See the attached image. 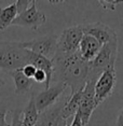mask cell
Instances as JSON below:
<instances>
[{
    "instance_id": "12",
    "label": "cell",
    "mask_w": 123,
    "mask_h": 126,
    "mask_svg": "<svg viewBox=\"0 0 123 126\" xmlns=\"http://www.w3.org/2000/svg\"><path fill=\"white\" fill-rule=\"evenodd\" d=\"M28 64L33 65L36 69L44 71L45 74H47V82L44 83V88L47 90V88L50 87L53 77V62L41 55H38V54H35L28 51Z\"/></svg>"
},
{
    "instance_id": "8",
    "label": "cell",
    "mask_w": 123,
    "mask_h": 126,
    "mask_svg": "<svg viewBox=\"0 0 123 126\" xmlns=\"http://www.w3.org/2000/svg\"><path fill=\"white\" fill-rule=\"evenodd\" d=\"M95 81H88L82 92V99L77 114L80 116L82 125L88 124L93 111L96 109L95 106Z\"/></svg>"
},
{
    "instance_id": "16",
    "label": "cell",
    "mask_w": 123,
    "mask_h": 126,
    "mask_svg": "<svg viewBox=\"0 0 123 126\" xmlns=\"http://www.w3.org/2000/svg\"><path fill=\"white\" fill-rule=\"evenodd\" d=\"M39 111L36 107L35 95H31L30 99L24 110H22V124L23 126H35L39 119Z\"/></svg>"
},
{
    "instance_id": "6",
    "label": "cell",
    "mask_w": 123,
    "mask_h": 126,
    "mask_svg": "<svg viewBox=\"0 0 123 126\" xmlns=\"http://www.w3.org/2000/svg\"><path fill=\"white\" fill-rule=\"evenodd\" d=\"M117 84V73L114 68L105 70L95 83V106L98 107L102 102L113 93Z\"/></svg>"
},
{
    "instance_id": "27",
    "label": "cell",
    "mask_w": 123,
    "mask_h": 126,
    "mask_svg": "<svg viewBox=\"0 0 123 126\" xmlns=\"http://www.w3.org/2000/svg\"><path fill=\"white\" fill-rule=\"evenodd\" d=\"M4 84H5V81H4L3 79H1V78H0V87H2Z\"/></svg>"
},
{
    "instance_id": "18",
    "label": "cell",
    "mask_w": 123,
    "mask_h": 126,
    "mask_svg": "<svg viewBox=\"0 0 123 126\" xmlns=\"http://www.w3.org/2000/svg\"><path fill=\"white\" fill-rule=\"evenodd\" d=\"M123 1L121 0H99L98 3L103 7L104 10H110V11H114L116 7L120 3H122Z\"/></svg>"
},
{
    "instance_id": "26",
    "label": "cell",
    "mask_w": 123,
    "mask_h": 126,
    "mask_svg": "<svg viewBox=\"0 0 123 126\" xmlns=\"http://www.w3.org/2000/svg\"><path fill=\"white\" fill-rule=\"evenodd\" d=\"M59 126H68V123H67V121H65V120H63V121L61 122V124H59Z\"/></svg>"
},
{
    "instance_id": "10",
    "label": "cell",
    "mask_w": 123,
    "mask_h": 126,
    "mask_svg": "<svg viewBox=\"0 0 123 126\" xmlns=\"http://www.w3.org/2000/svg\"><path fill=\"white\" fill-rule=\"evenodd\" d=\"M82 29H83L84 35L92 36L93 38H95L101 43L102 47L107 44L108 42H110L113 38L117 37L116 31L112 28H110L108 25L101 22L92 23V24H88V25H82Z\"/></svg>"
},
{
    "instance_id": "17",
    "label": "cell",
    "mask_w": 123,
    "mask_h": 126,
    "mask_svg": "<svg viewBox=\"0 0 123 126\" xmlns=\"http://www.w3.org/2000/svg\"><path fill=\"white\" fill-rule=\"evenodd\" d=\"M18 15V12L15 1L5 8H0V31L5 30L10 25H12Z\"/></svg>"
},
{
    "instance_id": "20",
    "label": "cell",
    "mask_w": 123,
    "mask_h": 126,
    "mask_svg": "<svg viewBox=\"0 0 123 126\" xmlns=\"http://www.w3.org/2000/svg\"><path fill=\"white\" fill-rule=\"evenodd\" d=\"M7 113H8L7 107L4 106V104H0V126H10V124L5 120Z\"/></svg>"
},
{
    "instance_id": "9",
    "label": "cell",
    "mask_w": 123,
    "mask_h": 126,
    "mask_svg": "<svg viewBox=\"0 0 123 126\" xmlns=\"http://www.w3.org/2000/svg\"><path fill=\"white\" fill-rule=\"evenodd\" d=\"M68 86L65 83H55L47 90L42 91L41 93H39L38 95L35 97L36 101V107L38 109L39 113L43 112V111L48 110L49 108L53 107L56 104V101L58 100L59 96L65 92Z\"/></svg>"
},
{
    "instance_id": "2",
    "label": "cell",
    "mask_w": 123,
    "mask_h": 126,
    "mask_svg": "<svg viewBox=\"0 0 123 126\" xmlns=\"http://www.w3.org/2000/svg\"><path fill=\"white\" fill-rule=\"evenodd\" d=\"M28 64V50L22 42L0 41V69L11 72Z\"/></svg>"
},
{
    "instance_id": "5",
    "label": "cell",
    "mask_w": 123,
    "mask_h": 126,
    "mask_svg": "<svg viewBox=\"0 0 123 126\" xmlns=\"http://www.w3.org/2000/svg\"><path fill=\"white\" fill-rule=\"evenodd\" d=\"M57 39L58 36L56 35H47L30 41H24L22 44L23 47L30 52L53 61L57 53Z\"/></svg>"
},
{
    "instance_id": "7",
    "label": "cell",
    "mask_w": 123,
    "mask_h": 126,
    "mask_svg": "<svg viewBox=\"0 0 123 126\" xmlns=\"http://www.w3.org/2000/svg\"><path fill=\"white\" fill-rule=\"evenodd\" d=\"M47 22V16L44 13L37 9V3L35 0H31L30 5L24 12L19 13L14 19L13 24L15 26L25 27L31 30H37Z\"/></svg>"
},
{
    "instance_id": "14",
    "label": "cell",
    "mask_w": 123,
    "mask_h": 126,
    "mask_svg": "<svg viewBox=\"0 0 123 126\" xmlns=\"http://www.w3.org/2000/svg\"><path fill=\"white\" fill-rule=\"evenodd\" d=\"M82 92L83 90H80L78 92H76L75 94H70L67 97L66 102L64 105V108L62 110V119L67 121L70 117H73L77 114L81 104V99H82Z\"/></svg>"
},
{
    "instance_id": "23",
    "label": "cell",
    "mask_w": 123,
    "mask_h": 126,
    "mask_svg": "<svg viewBox=\"0 0 123 126\" xmlns=\"http://www.w3.org/2000/svg\"><path fill=\"white\" fill-rule=\"evenodd\" d=\"M34 81L38 82V83H45L47 82V74H45L44 71L37 69L35 77H34Z\"/></svg>"
},
{
    "instance_id": "24",
    "label": "cell",
    "mask_w": 123,
    "mask_h": 126,
    "mask_svg": "<svg viewBox=\"0 0 123 126\" xmlns=\"http://www.w3.org/2000/svg\"><path fill=\"white\" fill-rule=\"evenodd\" d=\"M68 126H83L82 125V122H81V119H80V116L78 115V114H76V115L72 117L71 124L70 125L68 124Z\"/></svg>"
},
{
    "instance_id": "3",
    "label": "cell",
    "mask_w": 123,
    "mask_h": 126,
    "mask_svg": "<svg viewBox=\"0 0 123 126\" xmlns=\"http://www.w3.org/2000/svg\"><path fill=\"white\" fill-rule=\"evenodd\" d=\"M117 57H118V37L113 38L107 44L103 45L95 58L88 63V81L96 82L105 70L114 68Z\"/></svg>"
},
{
    "instance_id": "25",
    "label": "cell",
    "mask_w": 123,
    "mask_h": 126,
    "mask_svg": "<svg viewBox=\"0 0 123 126\" xmlns=\"http://www.w3.org/2000/svg\"><path fill=\"white\" fill-rule=\"evenodd\" d=\"M116 126H123V108L121 109V111H120L118 117H117Z\"/></svg>"
},
{
    "instance_id": "11",
    "label": "cell",
    "mask_w": 123,
    "mask_h": 126,
    "mask_svg": "<svg viewBox=\"0 0 123 126\" xmlns=\"http://www.w3.org/2000/svg\"><path fill=\"white\" fill-rule=\"evenodd\" d=\"M66 99L67 97L55 104L53 107L49 108L48 110L40 113L39 119L35 126H59L61 122L63 121L61 114L65 102H66Z\"/></svg>"
},
{
    "instance_id": "13",
    "label": "cell",
    "mask_w": 123,
    "mask_h": 126,
    "mask_svg": "<svg viewBox=\"0 0 123 126\" xmlns=\"http://www.w3.org/2000/svg\"><path fill=\"white\" fill-rule=\"evenodd\" d=\"M101 43L95 38H93L92 36L84 35L82 37L79 45V53L84 61L90 63L96 57V55L101 51Z\"/></svg>"
},
{
    "instance_id": "22",
    "label": "cell",
    "mask_w": 123,
    "mask_h": 126,
    "mask_svg": "<svg viewBox=\"0 0 123 126\" xmlns=\"http://www.w3.org/2000/svg\"><path fill=\"white\" fill-rule=\"evenodd\" d=\"M15 2H16V8H18V12L19 14V13L24 12V11L29 7L31 1H28V0H18V1H15Z\"/></svg>"
},
{
    "instance_id": "19",
    "label": "cell",
    "mask_w": 123,
    "mask_h": 126,
    "mask_svg": "<svg viewBox=\"0 0 123 126\" xmlns=\"http://www.w3.org/2000/svg\"><path fill=\"white\" fill-rule=\"evenodd\" d=\"M12 113V122L10 126H23L22 124V110L15 109V110L11 111Z\"/></svg>"
},
{
    "instance_id": "1",
    "label": "cell",
    "mask_w": 123,
    "mask_h": 126,
    "mask_svg": "<svg viewBox=\"0 0 123 126\" xmlns=\"http://www.w3.org/2000/svg\"><path fill=\"white\" fill-rule=\"evenodd\" d=\"M52 62V82L67 84L70 87V94L83 90L88 79V63L82 58L79 51L70 55L56 53Z\"/></svg>"
},
{
    "instance_id": "21",
    "label": "cell",
    "mask_w": 123,
    "mask_h": 126,
    "mask_svg": "<svg viewBox=\"0 0 123 126\" xmlns=\"http://www.w3.org/2000/svg\"><path fill=\"white\" fill-rule=\"evenodd\" d=\"M22 70H23V73L25 74V76L27 77V78H29V79H34V77H35V73H36V71L37 69L35 67H34L33 65H26V66H24V67L22 68Z\"/></svg>"
},
{
    "instance_id": "15",
    "label": "cell",
    "mask_w": 123,
    "mask_h": 126,
    "mask_svg": "<svg viewBox=\"0 0 123 126\" xmlns=\"http://www.w3.org/2000/svg\"><path fill=\"white\" fill-rule=\"evenodd\" d=\"M9 74L12 77L13 82H14V86H15V92L16 95H22V94L27 93L28 91L31 88L34 84V79H29L23 73L22 69H16L9 72Z\"/></svg>"
},
{
    "instance_id": "4",
    "label": "cell",
    "mask_w": 123,
    "mask_h": 126,
    "mask_svg": "<svg viewBox=\"0 0 123 126\" xmlns=\"http://www.w3.org/2000/svg\"><path fill=\"white\" fill-rule=\"evenodd\" d=\"M84 36L82 25L66 28L57 39V54L70 55L79 51V45Z\"/></svg>"
}]
</instances>
